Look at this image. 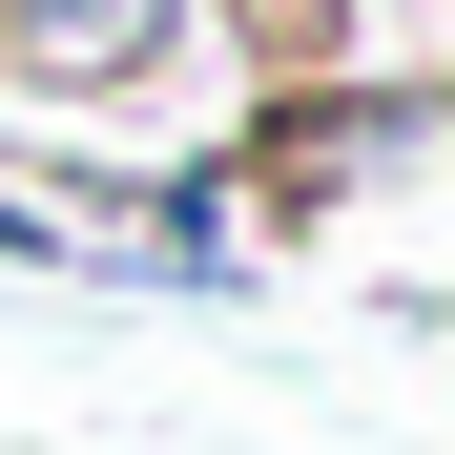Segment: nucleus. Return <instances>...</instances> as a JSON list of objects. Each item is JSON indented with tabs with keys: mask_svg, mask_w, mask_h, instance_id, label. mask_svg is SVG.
<instances>
[{
	"mask_svg": "<svg viewBox=\"0 0 455 455\" xmlns=\"http://www.w3.org/2000/svg\"><path fill=\"white\" fill-rule=\"evenodd\" d=\"M435 145H455V84H394V62H352V84H249V124H228L207 166H228V207H249V249H311L331 207L414 187Z\"/></svg>",
	"mask_w": 455,
	"mask_h": 455,
	"instance_id": "obj_1",
	"label": "nucleus"
},
{
	"mask_svg": "<svg viewBox=\"0 0 455 455\" xmlns=\"http://www.w3.org/2000/svg\"><path fill=\"white\" fill-rule=\"evenodd\" d=\"M207 62V0H0V84L104 124V104H166Z\"/></svg>",
	"mask_w": 455,
	"mask_h": 455,
	"instance_id": "obj_2",
	"label": "nucleus"
},
{
	"mask_svg": "<svg viewBox=\"0 0 455 455\" xmlns=\"http://www.w3.org/2000/svg\"><path fill=\"white\" fill-rule=\"evenodd\" d=\"M0 269H84V249H62V207H42V187H0Z\"/></svg>",
	"mask_w": 455,
	"mask_h": 455,
	"instance_id": "obj_3",
	"label": "nucleus"
}]
</instances>
